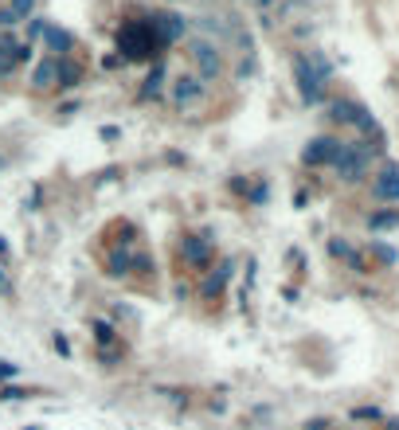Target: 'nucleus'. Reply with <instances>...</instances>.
Wrapping results in <instances>:
<instances>
[{
    "instance_id": "nucleus-1",
    "label": "nucleus",
    "mask_w": 399,
    "mask_h": 430,
    "mask_svg": "<svg viewBox=\"0 0 399 430\" xmlns=\"http://www.w3.org/2000/svg\"><path fill=\"white\" fill-rule=\"evenodd\" d=\"M294 74H298V86H302V94L309 98V102H317L321 98V83L329 79V63L321 59V55H298V63H294Z\"/></svg>"
},
{
    "instance_id": "nucleus-2",
    "label": "nucleus",
    "mask_w": 399,
    "mask_h": 430,
    "mask_svg": "<svg viewBox=\"0 0 399 430\" xmlns=\"http://www.w3.org/2000/svg\"><path fill=\"white\" fill-rule=\"evenodd\" d=\"M153 48H157V39H153L149 24H141V20H130L118 32V51H125V59H149Z\"/></svg>"
},
{
    "instance_id": "nucleus-3",
    "label": "nucleus",
    "mask_w": 399,
    "mask_h": 430,
    "mask_svg": "<svg viewBox=\"0 0 399 430\" xmlns=\"http://www.w3.org/2000/svg\"><path fill=\"white\" fill-rule=\"evenodd\" d=\"M188 55H192L196 71H200L204 83H216L219 74H223V55H219V48L212 39H192V43H188Z\"/></svg>"
},
{
    "instance_id": "nucleus-4",
    "label": "nucleus",
    "mask_w": 399,
    "mask_h": 430,
    "mask_svg": "<svg viewBox=\"0 0 399 430\" xmlns=\"http://www.w3.org/2000/svg\"><path fill=\"white\" fill-rule=\"evenodd\" d=\"M204 94H207V83L200 79V74L181 71L176 79H172V106L188 110V106H196V102H204Z\"/></svg>"
},
{
    "instance_id": "nucleus-5",
    "label": "nucleus",
    "mask_w": 399,
    "mask_h": 430,
    "mask_svg": "<svg viewBox=\"0 0 399 430\" xmlns=\"http://www.w3.org/2000/svg\"><path fill=\"white\" fill-rule=\"evenodd\" d=\"M149 32H153V39H157V48L161 43H172V39H181L184 32H188V20L176 12H161L149 20Z\"/></svg>"
},
{
    "instance_id": "nucleus-6",
    "label": "nucleus",
    "mask_w": 399,
    "mask_h": 430,
    "mask_svg": "<svg viewBox=\"0 0 399 430\" xmlns=\"http://www.w3.org/2000/svg\"><path fill=\"white\" fill-rule=\"evenodd\" d=\"M364 161H368V149L364 145H340V153H337V172L345 180H360V172H364Z\"/></svg>"
},
{
    "instance_id": "nucleus-7",
    "label": "nucleus",
    "mask_w": 399,
    "mask_h": 430,
    "mask_svg": "<svg viewBox=\"0 0 399 430\" xmlns=\"http://www.w3.org/2000/svg\"><path fill=\"white\" fill-rule=\"evenodd\" d=\"M181 258L188 266H196V270H204L207 263H212V239L207 235H192V239L181 243Z\"/></svg>"
},
{
    "instance_id": "nucleus-8",
    "label": "nucleus",
    "mask_w": 399,
    "mask_h": 430,
    "mask_svg": "<svg viewBox=\"0 0 399 430\" xmlns=\"http://www.w3.org/2000/svg\"><path fill=\"white\" fill-rule=\"evenodd\" d=\"M340 153V141H333V137H317V141H309V149H305V165H333Z\"/></svg>"
},
{
    "instance_id": "nucleus-9",
    "label": "nucleus",
    "mask_w": 399,
    "mask_h": 430,
    "mask_svg": "<svg viewBox=\"0 0 399 430\" xmlns=\"http://www.w3.org/2000/svg\"><path fill=\"white\" fill-rule=\"evenodd\" d=\"M231 270H235V263L227 258V263L219 266L216 274H207V278H204V289H200V294H204V298H219V294H223V286H227Z\"/></svg>"
},
{
    "instance_id": "nucleus-10",
    "label": "nucleus",
    "mask_w": 399,
    "mask_h": 430,
    "mask_svg": "<svg viewBox=\"0 0 399 430\" xmlns=\"http://www.w3.org/2000/svg\"><path fill=\"white\" fill-rule=\"evenodd\" d=\"M133 263H137V254H130V251H114L106 258V274L110 278H125L133 270Z\"/></svg>"
},
{
    "instance_id": "nucleus-11",
    "label": "nucleus",
    "mask_w": 399,
    "mask_h": 430,
    "mask_svg": "<svg viewBox=\"0 0 399 430\" xmlns=\"http://www.w3.org/2000/svg\"><path fill=\"white\" fill-rule=\"evenodd\" d=\"M32 86H36V90H51V86H55V59L39 63L36 74H32Z\"/></svg>"
},
{
    "instance_id": "nucleus-12",
    "label": "nucleus",
    "mask_w": 399,
    "mask_h": 430,
    "mask_svg": "<svg viewBox=\"0 0 399 430\" xmlns=\"http://www.w3.org/2000/svg\"><path fill=\"white\" fill-rule=\"evenodd\" d=\"M79 79H83V71H79L71 59H55V83L59 86H74Z\"/></svg>"
},
{
    "instance_id": "nucleus-13",
    "label": "nucleus",
    "mask_w": 399,
    "mask_h": 430,
    "mask_svg": "<svg viewBox=\"0 0 399 430\" xmlns=\"http://www.w3.org/2000/svg\"><path fill=\"white\" fill-rule=\"evenodd\" d=\"M161 86H165V63H153V71H149L145 86H141V98H157Z\"/></svg>"
},
{
    "instance_id": "nucleus-14",
    "label": "nucleus",
    "mask_w": 399,
    "mask_h": 430,
    "mask_svg": "<svg viewBox=\"0 0 399 430\" xmlns=\"http://www.w3.org/2000/svg\"><path fill=\"white\" fill-rule=\"evenodd\" d=\"M43 36H48V48L59 51V55L63 51H71V43H74V39L67 36V32H59V28H43ZM59 55H55V59H59Z\"/></svg>"
},
{
    "instance_id": "nucleus-15",
    "label": "nucleus",
    "mask_w": 399,
    "mask_h": 430,
    "mask_svg": "<svg viewBox=\"0 0 399 430\" xmlns=\"http://www.w3.org/2000/svg\"><path fill=\"white\" fill-rule=\"evenodd\" d=\"M376 192L380 196H387V200H399V172L391 168V172H384V180L376 184Z\"/></svg>"
},
{
    "instance_id": "nucleus-16",
    "label": "nucleus",
    "mask_w": 399,
    "mask_h": 430,
    "mask_svg": "<svg viewBox=\"0 0 399 430\" xmlns=\"http://www.w3.org/2000/svg\"><path fill=\"white\" fill-rule=\"evenodd\" d=\"M8 12H12L16 20H28V16L36 12V0H12V4H8Z\"/></svg>"
},
{
    "instance_id": "nucleus-17",
    "label": "nucleus",
    "mask_w": 399,
    "mask_h": 430,
    "mask_svg": "<svg viewBox=\"0 0 399 430\" xmlns=\"http://www.w3.org/2000/svg\"><path fill=\"white\" fill-rule=\"evenodd\" d=\"M94 336H98V345H110L114 340V329L106 321H94Z\"/></svg>"
},
{
    "instance_id": "nucleus-18",
    "label": "nucleus",
    "mask_w": 399,
    "mask_h": 430,
    "mask_svg": "<svg viewBox=\"0 0 399 430\" xmlns=\"http://www.w3.org/2000/svg\"><path fill=\"white\" fill-rule=\"evenodd\" d=\"M12 24H20V20H16V16L8 12V8H0V28H12Z\"/></svg>"
},
{
    "instance_id": "nucleus-19",
    "label": "nucleus",
    "mask_w": 399,
    "mask_h": 430,
    "mask_svg": "<svg viewBox=\"0 0 399 430\" xmlns=\"http://www.w3.org/2000/svg\"><path fill=\"white\" fill-rule=\"evenodd\" d=\"M8 376H16V364H8V360H0V380H8Z\"/></svg>"
},
{
    "instance_id": "nucleus-20",
    "label": "nucleus",
    "mask_w": 399,
    "mask_h": 430,
    "mask_svg": "<svg viewBox=\"0 0 399 430\" xmlns=\"http://www.w3.org/2000/svg\"><path fill=\"white\" fill-rule=\"evenodd\" d=\"M20 395H24V391H20V387H4V391H0V399L8 403V399H20Z\"/></svg>"
},
{
    "instance_id": "nucleus-21",
    "label": "nucleus",
    "mask_w": 399,
    "mask_h": 430,
    "mask_svg": "<svg viewBox=\"0 0 399 430\" xmlns=\"http://www.w3.org/2000/svg\"><path fill=\"white\" fill-rule=\"evenodd\" d=\"M0 286H4V270H0Z\"/></svg>"
},
{
    "instance_id": "nucleus-22",
    "label": "nucleus",
    "mask_w": 399,
    "mask_h": 430,
    "mask_svg": "<svg viewBox=\"0 0 399 430\" xmlns=\"http://www.w3.org/2000/svg\"><path fill=\"white\" fill-rule=\"evenodd\" d=\"M0 254H4V243H0Z\"/></svg>"
},
{
    "instance_id": "nucleus-23",
    "label": "nucleus",
    "mask_w": 399,
    "mask_h": 430,
    "mask_svg": "<svg viewBox=\"0 0 399 430\" xmlns=\"http://www.w3.org/2000/svg\"><path fill=\"white\" fill-rule=\"evenodd\" d=\"M258 4H270V0H258Z\"/></svg>"
},
{
    "instance_id": "nucleus-24",
    "label": "nucleus",
    "mask_w": 399,
    "mask_h": 430,
    "mask_svg": "<svg viewBox=\"0 0 399 430\" xmlns=\"http://www.w3.org/2000/svg\"><path fill=\"white\" fill-rule=\"evenodd\" d=\"M0 168H4V156H0Z\"/></svg>"
}]
</instances>
